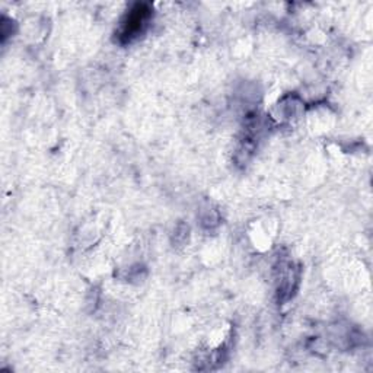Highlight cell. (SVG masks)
<instances>
[{
	"instance_id": "cell-1",
	"label": "cell",
	"mask_w": 373,
	"mask_h": 373,
	"mask_svg": "<svg viewBox=\"0 0 373 373\" xmlns=\"http://www.w3.org/2000/svg\"><path fill=\"white\" fill-rule=\"evenodd\" d=\"M149 16H150V10L146 9V6L143 5L136 6V9H133L129 13L127 21L122 25V37H126L129 41L133 37H137V35L146 27Z\"/></svg>"
}]
</instances>
